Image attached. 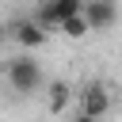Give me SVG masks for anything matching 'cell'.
I'll list each match as a JSON object with an SVG mask.
<instances>
[{
  "label": "cell",
  "mask_w": 122,
  "mask_h": 122,
  "mask_svg": "<svg viewBox=\"0 0 122 122\" xmlns=\"http://www.w3.org/2000/svg\"><path fill=\"white\" fill-rule=\"evenodd\" d=\"M69 103H72V84L69 80H50L46 84V111L50 114H61Z\"/></svg>",
  "instance_id": "obj_6"
},
{
  "label": "cell",
  "mask_w": 122,
  "mask_h": 122,
  "mask_svg": "<svg viewBox=\"0 0 122 122\" xmlns=\"http://www.w3.org/2000/svg\"><path fill=\"white\" fill-rule=\"evenodd\" d=\"M4 38H8V27H4V23H0V46H4Z\"/></svg>",
  "instance_id": "obj_9"
},
{
  "label": "cell",
  "mask_w": 122,
  "mask_h": 122,
  "mask_svg": "<svg viewBox=\"0 0 122 122\" xmlns=\"http://www.w3.org/2000/svg\"><path fill=\"white\" fill-rule=\"evenodd\" d=\"M80 114H88L92 122H103L111 114V92H107V84H99V80L84 84V92H80Z\"/></svg>",
  "instance_id": "obj_3"
},
{
  "label": "cell",
  "mask_w": 122,
  "mask_h": 122,
  "mask_svg": "<svg viewBox=\"0 0 122 122\" xmlns=\"http://www.w3.org/2000/svg\"><path fill=\"white\" fill-rule=\"evenodd\" d=\"M80 0H46V4H38L34 11H30V19L50 34V30H57L65 19H72V15H80Z\"/></svg>",
  "instance_id": "obj_2"
},
{
  "label": "cell",
  "mask_w": 122,
  "mask_h": 122,
  "mask_svg": "<svg viewBox=\"0 0 122 122\" xmlns=\"http://www.w3.org/2000/svg\"><path fill=\"white\" fill-rule=\"evenodd\" d=\"M80 15H84L88 30H111V27L118 23V8L107 4V0H88V4L80 8Z\"/></svg>",
  "instance_id": "obj_4"
},
{
  "label": "cell",
  "mask_w": 122,
  "mask_h": 122,
  "mask_svg": "<svg viewBox=\"0 0 122 122\" xmlns=\"http://www.w3.org/2000/svg\"><path fill=\"white\" fill-rule=\"evenodd\" d=\"M11 38H15L23 50H30V53H34V50H42V46H46V38H50V34H46L34 19H19V23L11 27Z\"/></svg>",
  "instance_id": "obj_5"
},
{
  "label": "cell",
  "mask_w": 122,
  "mask_h": 122,
  "mask_svg": "<svg viewBox=\"0 0 122 122\" xmlns=\"http://www.w3.org/2000/svg\"><path fill=\"white\" fill-rule=\"evenodd\" d=\"M65 38H72V42H80V38H88L92 30H88V23H84V15H72V19H65L61 27H57Z\"/></svg>",
  "instance_id": "obj_7"
},
{
  "label": "cell",
  "mask_w": 122,
  "mask_h": 122,
  "mask_svg": "<svg viewBox=\"0 0 122 122\" xmlns=\"http://www.w3.org/2000/svg\"><path fill=\"white\" fill-rule=\"evenodd\" d=\"M4 80H8V88L15 95H30V92L42 88V65L30 53H19V57H11L4 65Z\"/></svg>",
  "instance_id": "obj_1"
},
{
  "label": "cell",
  "mask_w": 122,
  "mask_h": 122,
  "mask_svg": "<svg viewBox=\"0 0 122 122\" xmlns=\"http://www.w3.org/2000/svg\"><path fill=\"white\" fill-rule=\"evenodd\" d=\"M72 122H92V118H88V114H80V111H76V114H72Z\"/></svg>",
  "instance_id": "obj_8"
}]
</instances>
